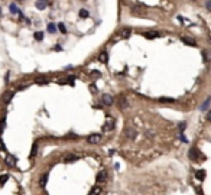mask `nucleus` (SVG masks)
Here are the masks:
<instances>
[{"label":"nucleus","instance_id":"f3484780","mask_svg":"<svg viewBox=\"0 0 211 195\" xmlns=\"http://www.w3.org/2000/svg\"><path fill=\"white\" fill-rule=\"evenodd\" d=\"M210 104H211V97H208V98H207V100H205V101L203 103V106L200 107V110H201V111H205V110H207V108L210 107Z\"/></svg>","mask_w":211,"mask_h":195},{"label":"nucleus","instance_id":"6ab92c4d","mask_svg":"<svg viewBox=\"0 0 211 195\" xmlns=\"http://www.w3.org/2000/svg\"><path fill=\"white\" fill-rule=\"evenodd\" d=\"M46 182H48V173H43L41 176V179H39V185H41L42 188L46 185Z\"/></svg>","mask_w":211,"mask_h":195},{"label":"nucleus","instance_id":"473e14b6","mask_svg":"<svg viewBox=\"0 0 211 195\" xmlns=\"http://www.w3.org/2000/svg\"><path fill=\"white\" fill-rule=\"evenodd\" d=\"M90 90H91V93H97V91H98L97 87H96L94 84H91V85H90Z\"/></svg>","mask_w":211,"mask_h":195},{"label":"nucleus","instance_id":"f704fd0d","mask_svg":"<svg viewBox=\"0 0 211 195\" xmlns=\"http://www.w3.org/2000/svg\"><path fill=\"white\" fill-rule=\"evenodd\" d=\"M0 150H6V147L3 145V140H1V139H0Z\"/></svg>","mask_w":211,"mask_h":195},{"label":"nucleus","instance_id":"ddd939ff","mask_svg":"<svg viewBox=\"0 0 211 195\" xmlns=\"http://www.w3.org/2000/svg\"><path fill=\"white\" fill-rule=\"evenodd\" d=\"M15 96V91H7L6 94H4V97H3V101L6 103V104H9L10 103V100H12V97Z\"/></svg>","mask_w":211,"mask_h":195},{"label":"nucleus","instance_id":"393cba45","mask_svg":"<svg viewBox=\"0 0 211 195\" xmlns=\"http://www.w3.org/2000/svg\"><path fill=\"white\" fill-rule=\"evenodd\" d=\"M78 15H80V17H82V19H84V17H88V10H85V9H81Z\"/></svg>","mask_w":211,"mask_h":195},{"label":"nucleus","instance_id":"c756f323","mask_svg":"<svg viewBox=\"0 0 211 195\" xmlns=\"http://www.w3.org/2000/svg\"><path fill=\"white\" fill-rule=\"evenodd\" d=\"M36 82H38V84H46V78H43V77H41V78H38V80H36Z\"/></svg>","mask_w":211,"mask_h":195},{"label":"nucleus","instance_id":"7c9ffc66","mask_svg":"<svg viewBox=\"0 0 211 195\" xmlns=\"http://www.w3.org/2000/svg\"><path fill=\"white\" fill-rule=\"evenodd\" d=\"M185 126H187V124H185V123H184V122H182V123H179V131H181V133H182V131L185 130Z\"/></svg>","mask_w":211,"mask_h":195},{"label":"nucleus","instance_id":"72a5a7b5","mask_svg":"<svg viewBox=\"0 0 211 195\" xmlns=\"http://www.w3.org/2000/svg\"><path fill=\"white\" fill-rule=\"evenodd\" d=\"M74 80H75V77H68V78H67V82H68V84H74Z\"/></svg>","mask_w":211,"mask_h":195},{"label":"nucleus","instance_id":"a878e982","mask_svg":"<svg viewBox=\"0 0 211 195\" xmlns=\"http://www.w3.org/2000/svg\"><path fill=\"white\" fill-rule=\"evenodd\" d=\"M33 36H35V39H36V41H42V39H43V33H42V32H35Z\"/></svg>","mask_w":211,"mask_h":195},{"label":"nucleus","instance_id":"e433bc0d","mask_svg":"<svg viewBox=\"0 0 211 195\" xmlns=\"http://www.w3.org/2000/svg\"><path fill=\"white\" fill-rule=\"evenodd\" d=\"M207 120H208V122H211V110L208 111V114H207Z\"/></svg>","mask_w":211,"mask_h":195},{"label":"nucleus","instance_id":"0eeeda50","mask_svg":"<svg viewBox=\"0 0 211 195\" xmlns=\"http://www.w3.org/2000/svg\"><path fill=\"white\" fill-rule=\"evenodd\" d=\"M101 100H103V103H104L106 106H111L114 103V100L111 96H108V94H103V97H101Z\"/></svg>","mask_w":211,"mask_h":195},{"label":"nucleus","instance_id":"4468645a","mask_svg":"<svg viewBox=\"0 0 211 195\" xmlns=\"http://www.w3.org/2000/svg\"><path fill=\"white\" fill-rule=\"evenodd\" d=\"M77 159H78V156H77V155H73V153L67 155V156H65V158H64V161H65V162H67V163L74 162V161H77Z\"/></svg>","mask_w":211,"mask_h":195},{"label":"nucleus","instance_id":"2f4dec72","mask_svg":"<svg viewBox=\"0 0 211 195\" xmlns=\"http://www.w3.org/2000/svg\"><path fill=\"white\" fill-rule=\"evenodd\" d=\"M205 7H207L208 12H211V0H207V1H205Z\"/></svg>","mask_w":211,"mask_h":195},{"label":"nucleus","instance_id":"9d476101","mask_svg":"<svg viewBox=\"0 0 211 195\" xmlns=\"http://www.w3.org/2000/svg\"><path fill=\"white\" fill-rule=\"evenodd\" d=\"M120 38H123V39H126V38H129L130 33H132V29L130 28H123L122 31H120Z\"/></svg>","mask_w":211,"mask_h":195},{"label":"nucleus","instance_id":"58836bf2","mask_svg":"<svg viewBox=\"0 0 211 195\" xmlns=\"http://www.w3.org/2000/svg\"><path fill=\"white\" fill-rule=\"evenodd\" d=\"M191 1H195V0H191Z\"/></svg>","mask_w":211,"mask_h":195},{"label":"nucleus","instance_id":"1a4fd4ad","mask_svg":"<svg viewBox=\"0 0 211 195\" xmlns=\"http://www.w3.org/2000/svg\"><path fill=\"white\" fill-rule=\"evenodd\" d=\"M143 35H145L146 39H153V38H161L162 36L161 32H146V33H143Z\"/></svg>","mask_w":211,"mask_h":195},{"label":"nucleus","instance_id":"7ed1b4c3","mask_svg":"<svg viewBox=\"0 0 211 195\" xmlns=\"http://www.w3.org/2000/svg\"><path fill=\"white\" fill-rule=\"evenodd\" d=\"M124 134H126V137L135 139L136 134H138V131H136V129H133L132 126H129V127H126V130H124Z\"/></svg>","mask_w":211,"mask_h":195},{"label":"nucleus","instance_id":"f03ea898","mask_svg":"<svg viewBox=\"0 0 211 195\" xmlns=\"http://www.w3.org/2000/svg\"><path fill=\"white\" fill-rule=\"evenodd\" d=\"M100 140H101V136H100V134H97V133H94V134H90L88 137H87V142H88L90 145H97Z\"/></svg>","mask_w":211,"mask_h":195},{"label":"nucleus","instance_id":"423d86ee","mask_svg":"<svg viewBox=\"0 0 211 195\" xmlns=\"http://www.w3.org/2000/svg\"><path fill=\"white\" fill-rule=\"evenodd\" d=\"M119 107H120V108H127V107H129V101H127V98L124 97V96H120V97H119Z\"/></svg>","mask_w":211,"mask_h":195},{"label":"nucleus","instance_id":"dca6fc26","mask_svg":"<svg viewBox=\"0 0 211 195\" xmlns=\"http://www.w3.org/2000/svg\"><path fill=\"white\" fill-rule=\"evenodd\" d=\"M101 194V187H98V185H96V187L91 188V191H90L88 195H100Z\"/></svg>","mask_w":211,"mask_h":195},{"label":"nucleus","instance_id":"4c0bfd02","mask_svg":"<svg viewBox=\"0 0 211 195\" xmlns=\"http://www.w3.org/2000/svg\"><path fill=\"white\" fill-rule=\"evenodd\" d=\"M0 16H1V9H0Z\"/></svg>","mask_w":211,"mask_h":195},{"label":"nucleus","instance_id":"20e7f679","mask_svg":"<svg viewBox=\"0 0 211 195\" xmlns=\"http://www.w3.org/2000/svg\"><path fill=\"white\" fill-rule=\"evenodd\" d=\"M106 179H107V172H106V171L98 172V173H97V178H96L97 184H103V182H106Z\"/></svg>","mask_w":211,"mask_h":195},{"label":"nucleus","instance_id":"6e6552de","mask_svg":"<svg viewBox=\"0 0 211 195\" xmlns=\"http://www.w3.org/2000/svg\"><path fill=\"white\" fill-rule=\"evenodd\" d=\"M49 4V0H36V9L39 10H43Z\"/></svg>","mask_w":211,"mask_h":195},{"label":"nucleus","instance_id":"9b49d317","mask_svg":"<svg viewBox=\"0 0 211 195\" xmlns=\"http://www.w3.org/2000/svg\"><path fill=\"white\" fill-rule=\"evenodd\" d=\"M195 178L198 179V181H204V179H205V171H204V169L195 171Z\"/></svg>","mask_w":211,"mask_h":195},{"label":"nucleus","instance_id":"f257e3e1","mask_svg":"<svg viewBox=\"0 0 211 195\" xmlns=\"http://www.w3.org/2000/svg\"><path fill=\"white\" fill-rule=\"evenodd\" d=\"M188 158H189L191 161H194V162H200V159H201L203 156H201V153L198 152L197 147H191L189 152H188Z\"/></svg>","mask_w":211,"mask_h":195},{"label":"nucleus","instance_id":"39448f33","mask_svg":"<svg viewBox=\"0 0 211 195\" xmlns=\"http://www.w3.org/2000/svg\"><path fill=\"white\" fill-rule=\"evenodd\" d=\"M6 165L10 166V168H15V166H16V158L12 156V155H7V158H6Z\"/></svg>","mask_w":211,"mask_h":195},{"label":"nucleus","instance_id":"f8f14e48","mask_svg":"<svg viewBox=\"0 0 211 195\" xmlns=\"http://www.w3.org/2000/svg\"><path fill=\"white\" fill-rule=\"evenodd\" d=\"M4 129H6V114H3L0 117V134L4 131Z\"/></svg>","mask_w":211,"mask_h":195},{"label":"nucleus","instance_id":"aec40b11","mask_svg":"<svg viewBox=\"0 0 211 195\" xmlns=\"http://www.w3.org/2000/svg\"><path fill=\"white\" fill-rule=\"evenodd\" d=\"M203 55H204V62H208V61L211 59V52L208 51V49H204Z\"/></svg>","mask_w":211,"mask_h":195},{"label":"nucleus","instance_id":"cd10ccee","mask_svg":"<svg viewBox=\"0 0 211 195\" xmlns=\"http://www.w3.org/2000/svg\"><path fill=\"white\" fill-rule=\"evenodd\" d=\"M58 29H59L62 33H67V28H65L64 23H59V25H58Z\"/></svg>","mask_w":211,"mask_h":195},{"label":"nucleus","instance_id":"5701e85b","mask_svg":"<svg viewBox=\"0 0 211 195\" xmlns=\"http://www.w3.org/2000/svg\"><path fill=\"white\" fill-rule=\"evenodd\" d=\"M36 153H38V143H33L32 152H31V158H35V156H36Z\"/></svg>","mask_w":211,"mask_h":195},{"label":"nucleus","instance_id":"b1692460","mask_svg":"<svg viewBox=\"0 0 211 195\" xmlns=\"http://www.w3.org/2000/svg\"><path fill=\"white\" fill-rule=\"evenodd\" d=\"M48 32L55 33V32H57V26H55L54 23H49V25H48Z\"/></svg>","mask_w":211,"mask_h":195},{"label":"nucleus","instance_id":"4be33fe9","mask_svg":"<svg viewBox=\"0 0 211 195\" xmlns=\"http://www.w3.org/2000/svg\"><path fill=\"white\" fill-rule=\"evenodd\" d=\"M161 103H175V98H169V97H161L159 98Z\"/></svg>","mask_w":211,"mask_h":195},{"label":"nucleus","instance_id":"a211bd4d","mask_svg":"<svg viewBox=\"0 0 211 195\" xmlns=\"http://www.w3.org/2000/svg\"><path fill=\"white\" fill-rule=\"evenodd\" d=\"M113 129H114V120L113 119H108L104 126V130H113Z\"/></svg>","mask_w":211,"mask_h":195},{"label":"nucleus","instance_id":"c9c22d12","mask_svg":"<svg viewBox=\"0 0 211 195\" xmlns=\"http://www.w3.org/2000/svg\"><path fill=\"white\" fill-rule=\"evenodd\" d=\"M91 75H93V77H100L101 74L98 72V71H93V72H91Z\"/></svg>","mask_w":211,"mask_h":195},{"label":"nucleus","instance_id":"bb28decb","mask_svg":"<svg viewBox=\"0 0 211 195\" xmlns=\"http://www.w3.org/2000/svg\"><path fill=\"white\" fill-rule=\"evenodd\" d=\"M7 179H9V175H1V176H0V184L4 185V184L7 182Z\"/></svg>","mask_w":211,"mask_h":195},{"label":"nucleus","instance_id":"412c9836","mask_svg":"<svg viewBox=\"0 0 211 195\" xmlns=\"http://www.w3.org/2000/svg\"><path fill=\"white\" fill-rule=\"evenodd\" d=\"M9 9H10V13H13V15H20V13H19V9H17V6L15 3H12V4L9 6Z\"/></svg>","mask_w":211,"mask_h":195},{"label":"nucleus","instance_id":"c85d7f7f","mask_svg":"<svg viewBox=\"0 0 211 195\" xmlns=\"http://www.w3.org/2000/svg\"><path fill=\"white\" fill-rule=\"evenodd\" d=\"M98 59H100L101 62H106V61H107V54H106V52H103V54L100 55V58H98Z\"/></svg>","mask_w":211,"mask_h":195},{"label":"nucleus","instance_id":"ea45409f","mask_svg":"<svg viewBox=\"0 0 211 195\" xmlns=\"http://www.w3.org/2000/svg\"><path fill=\"white\" fill-rule=\"evenodd\" d=\"M201 195H203V194H201Z\"/></svg>","mask_w":211,"mask_h":195},{"label":"nucleus","instance_id":"2eb2a0df","mask_svg":"<svg viewBox=\"0 0 211 195\" xmlns=\"http://www.w3.org/2000/svg\"><path fill=\"white\" fill-rule=\"evenodd\" d=\"M181 41L184 42V43H187V45H191V46H195V45H197L194 39H191V38H187V36H182V38H181Z\"/></svg>","mask_w":211,"mask_h":195}]
</instances>
